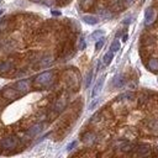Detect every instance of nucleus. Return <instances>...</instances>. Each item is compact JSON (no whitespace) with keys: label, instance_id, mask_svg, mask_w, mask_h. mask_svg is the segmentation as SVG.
I'll list each match as a JSON object with an SVG mask.
<instances>
[{"label":"nucleus","instance_id":"obj_28","mask_svg":"<svg viewBox=\"0 0 158 158\" xmlns=\"http://www.w3.org/2000/svg\"><path fill=\"white\" fill-rule=\"evenodd\" d=\"M77 144H78V142H77V141H73V142H70V143L67 146V151H72L73 148H75V147H77Z\"/></svg>","mask_w":158,"mask_h":158},{"label":"nucleus","instance_id":"obj_5","mask_svg":"<svg viewBox=\"0 0 158 158\" xmlns=\"http://www.w3.org/2000/svg\"><path fill=\"white\" fill-rule=\"evenodd\" d=\"M14 88H15L20 94H25V93H27L28 89H30V81H28L27 79H21V80H19V81H16V83L14 84Z\"/></svg>","mask_w":158,"mask_h":158},{"label":"nucleus","instance_id":"obj_34","mask_svg":"<svg viewBox=\"0 0 158 158\" xmlns=\"http://www.w3.org/2000/svg\"><path fill=\"white\" fill-rule=\"evenodd\" d=\"M2 12H4V10H0V15H2Z\"/></svg>","mask_w":158,"mask_h":158},{"label":"nucleus","instance_id":"obj_11","mask_svg":"<svg viewBox=\"0 0 158 158\" xmlns=\"http://www.w3.org/2000/svg\"><path fill=\"white\" fill-rule=\"evenodd\" d=\"M133 151H135L136 153H138L141 157H144V156H147V154L149 153V147H148V146H144V144H141V146L135 147Z\"/></svg>","mask_w":158,"mask_h":158},{"label":"nucleus","instance_id":"obj_17","mask_svg":"<svg viewBox=\"0 0 158 158\" xmlns=\"http://www.w3.org/2000/svg\"><path fill=\"white\" fill-rule=\"evenodd\" d=\"M98 14H99L100 16H102V17H106V19L111 17V11H110L109 9H106V7H100V9H98Z\"/></svg>","mask_w":158,"mask_h":158},{"label":"nucleus","instance_id":"obj_8","mask_svg":"<svg viewBox=\"0 0 158 158\" xmlns=\"http://www.w3.org/2000/svg\"><path fill=\"white\" fill-rule=\"evenodd\" d=\"M104 80H105V77H104V75H101V77L98 79V81L95 83V86H94V89H93V93H91V96H93V98L98 96V95H99V93L101 91V89H102V85H104Z\"/></svg>","mask_w":158,"mask_h":158},{"label":"nucleus","instance_id":"obj_33","mask_svg":"<svg viewBox=\"0 0 158 158\" xmlns=\"http://www.w3.org/2000/svg\"><path fill=\"white\" fill-rule=\"evenodd\" d=\"M126 40H127V35H123V37H122V41H123V42H125V41H126Z\"/></svg>","mask_w":158,"mask_h":158},{"label":"nucleus","instance_id":"obj_25","mask_svg":"<svg viewBox=\"0 0 158 158\" xmlns=\"http://www.w3.org/2000/svg\"><path fill=\"white\" fill-rule=\"evenodd\" d=\"M93 1H94V0H79V4H80V6H83V7H88V6H90V5L93 4Z\"/></svg>","mask_w":158,"mask_h":158},{"label":"nucleus","instance_id":"obj_29","mask_svg":"<svg viewBox=\"0 0 158 158\" xmlns=\"http://www.w3.org/2000/svg\"><path fill=\"white\" fill-rule=\"evenodd\" d=\"M99 101H100L99 99H95V100H93V101L90 102V105H89V110H93V109H94V107H95V106L99 104Z\"/></svg>","mask_w":158,"mask_h":158},{"label":"nucleus","instance_id":"obj_20","mask_svg":"<svg viewBox=\"0 0 158 158\" xmlns=\"http://www.w3.org/2000/svg\"><path fill=\"white\" fill-rule=\"evenodd\" d=\"M120 49V42H118V40H115L112 43H111V46H110V51L112 52V53H115V52H117Z\"/></svg>","mask_w":158,"mask_h":158},{"label":"nucleus","instance_id":"obj_18","mask_svg":"<svg viewBox=\"0 0 158 158\" xmlns=\"http://www.w3.org/2000/svg\"><path fill=\"white\" fill-rule=\"evenodd\" d=\"M112 58H114V53H112L111 51H109L107 53H105V56H104V58H102V62H104V64H105V65H109V64L111 63Z\"/></svg>","mask_w":158,"mask_h":158},{"label":"nucleus","instance_id":"obj_13","mask_svg":"<svg viewBox=\"0 0 158 158\" xmlns=\"http://www.w3.org/2000/svg\"><path fill=\"white\" fill-rule=\"evenodd\" d=\"M83 21L88 25H96L99 22V19L93 15H85V16H83Z\"/></svg>","mask_w":158,"mask_h":158},{"label":"nucleus","instance_id":"obj_15","mask_svg":"<svg viewBox=\"0 0 158 158\" xmlns=\"http://www.w3.org/2000/svg\"><path fill=\"white\" fill-rule=\"evenodd\" d=\"M95 138H96V136H95V133H93V132H86V133H84L83 137H81L83 142H86V143H91V142H94Z\"/></svg>","mask_w":158,"mask_h":158},{"label":"nucleus","instance_id":"obj_21","mask_svg":"<svg viewBox=\"0 0 158 158\" xmlns=\"http://www.w3.org/2000/svg\"><path fill=\"white\" fill-rule=\"evenodd\" d=\"M148 127L153 131H157L158 130V120L157 118H152L149 122H148Z\"/></svg>","mask_w":158,"mask_h":158},{"label":"nucleus","instance_id":"obj_32","mask_svg":"<svg viewBox=\"0 0 158 158\" xmlns=\"http://www.w3.org/2000/svg\"><path fill=\"white\" fill-rule=\"evenodd\" d=\"M70 0H58V2H60V4H68Z\"/></svg>","mask_w":158,"mask_h":158},{"label":"nucleus","instance_id":"obj_26","mask_svg":"<svg viewBox=\"0 0 158 158\" xmlns=\"http://www.w3.org/2000/svg\"><path fill=\"white\" fill-rule=\"evenodd\" d=\"M104 42H105V41H104V38H100V40H98V41H96V43H95V49H96V51L101 49V47L104 46Z\"/></svg>","mask_w":158,"mask_h":158},{"label":"nucleus","instance_id":"obj_14","mask_svg":"<svg viewBox=\"0 0 158 158\" xmlns=\"http://www.w3.org/2000/svg\"><path fill=\"white\" fill-rule=\"evenodd\" d=\"M65 107V101L64 100H57L56 102H54V105H53V111L54 112H60V111H63V109Z\"/></svg>","mask_w":158,"mask_h":158},{"label":"nucleus","instance_id":"obj_24","mask_svg":"<svg viewBox=\"0 0 158 158\" xmlns=\"http://www.w3.org/2000/svg\"><path fill=\"white\" fill-rule=\"evenodd\" d=\"M7 26H9V19H2V20H0V32L4 31Z\"/></svg>","mask_w":158,"mask_h":158},{"label":"nucleus","instance_id":"obj_10","mask_svg":"<svg viewBox=\"0 0 158 158\" xmlns=\"http://www.w3.org/2000/svg\"><path fill=\"white\" fill-rule=\"evenodd\" d=\"M125 83H126V79H125V77L122 74H118L112 79V85L115 88H121V86L125 85Z\"/></svg>","mask_w":158,"mask_h":158},{"label":"nucleus","instance_id":"obj_7","mask_svg":"<svg viewBox=\"0 0 158 158\" xmlns=\"http://www.w3.org/2000/svg\"><path fill=\"white\" fill-rule=\"evenodd\" d=\"M42 130H43V125H42V123H35V125H32V126L26 131V133H27L28 137H35V136L40 135V133L42 132Z\"/></svg>","mask_w":158,"mask_h":158},{"label":"nucleus","instance_id":"obj_4","mask_svg":"<svg viewBox=\"0 0 158 158\" xmlns=\"http://www.w3.org/2000/svg\"><path fill=\"white\" fill-rule=\"evenodd\" d=\"M157 17V11L154 7H147L144 11V25L149 26L156 21Z\"/></svg>","mask_w":158,"mask_h":158},{"label":"nucleus","instance_id":"obj_31","mask_svg":"<svg viewBox=\"0 0 158 158\" xmlns=\"http://www.w3.org/2000/svg\"><path fill=\"white\" fill-rule=\"evenodd\" d=\"M133 1H135V0H123V4L128 6V5H131V4L133 2Z\"/></svg>","mask_w":158,"mask_h":158},{"label":"nucleus","instance_id":"obj_2","mask_svg":"<svg viewBox=\"0 0 158 158\" xmlns=\"http://www.w3.org/2000/svg\"><path fill=\"white\" fill-rule=\"evenodd\" d=\"M19 138L14 135H9V136H5L0 139V149L1 151H12L17 147L19 144Z\"/></svg>","mask_w":158,"mask_h":158},{"label":"nucleus","instance_id":"obj_16","mask_svg":"<svg viewBox=\"0 0 158 158\" xmlns=\"http://www.w3.org/2000/svg\"><path fill=\"white\" fill-rule=\"evenodd\" d=\"M123 0H110V6L112 9H116V10H120L122 6H123Z\"/></svg>","mask_w":158,"mask_h":158},{"label":"nucleus","instance_id":"obj_12","mask_svg":"<svg viewBox=\"0 0 158 158\" xmlns=\"http://www.w3.org/2000/svg\"><path fill=\"white\" fill-rule=\"evenodd\" d=\"M147 68L152 72H158V58H151L147 62Z\"/></svg>","mask_w":158,"mask_h":158},{"label":"nucleus","instance_id":"obj_6","mask_svg":"<svg viewBox=\"0 0 158 158\" xmlns=\"http://www.w3.org/2000/svg\"><path fill=\"white\" fill-rule=\"evenodd\" d=\"M14 70V62L7 59V60H1L0 62V75L7 74Z\"/></svg>","mask_w":158,"mask_h":158},{"label":"nucleus","instance_id":"obj_19","mask_svg":"<svg viewBox=\"0 0 158 158\" xmlns=\"http://www.w3.org/2000/svg\"><path fill=\"white\" fill-rule=\"evenodd\" d=\"M91 80H93V70H89L85 75V81H84L85 88H89V85L91 84Z\"/></svg>","mask_w":158,"mask_h":158},{"label":"nucleus","instance_id":"obj_3","mask_svg":"<svg viewBox=\"0 0 158 158\" xmlns=\"http://www.w3.org/2000/svg\"><path fill=\"white\" fill-rule=\"evenodd\" d=\"M0 94H1L2 99L7 100V101H15V100H17V99L20 98V95H21L14 86H5V88L1 90Z\"/></svg>","mask_w":158,"mask_h":158},{"label":"nucleus","instance_id":"obj_30","mask_svg":"<svg viewBox=\"0 0 158 158\" xmlns=\"http://www.w3.org/2000/svg\"><path fill=\"white\" fill-rule=\"evenodd\" d=\"M52 15H53V16H60V11H58V10H52Z\"/></svg>","mask_w":158,"mask_h":158},{"label":"nucleus","instance_id":"obj_23","mask_svg":"<svg viewBox=\"0 0 158 158\" xmlns=\"http://www.w3.org/2000/svg\"><path fill=\"white\" fill-rule=\"evenodd\" d=\"M132 98H133V95L131 93H126V94H121L117 98V101H121V100H131Z\"/></svg>","mask_w":158,"mask_h":158},{"label":"nucleus","instance_id":"obj_22","mask_svg":"<svg viewBox=\"0 0 158 158\" xmlns=\"http://www.w3.org/2000/svg\"><path fill=\"white\" fill-rule=\"evenodd\" d=\"M102 36H104V31L102 30H98V31H95L93 35H91V38L93 40H100V38H102Z\"/></svg>","mask_w":158,"mask_h":158},{"label":"nucleus","instance_id":"obj_27","mask_svg":"<svg viewBox=\"0 0 158 158\" xmlns=\"http://www.w3.org/2000/svg\"><path fill=\"white\" fill-rule=\"evenodd\" d=\"M85 46H86V43H85V40H84V37H80V40H79V46H78V48L81 51V49H84L85 48Z\"/></svg>","mask_w":158,"mask_h":158},{"label":"nucleus","instance_id":"obj_9","mask_svg":"<svg viewBox=\"0 0 158 158\" xmlns=\"http://www.w3.org/2000/svg\"><path fill=\"white\" fill-rule=\"evenodd\" d=\"M52 62H53V57H52V56H49V54L43 56V57L38 60V67H42V68L48 67V65L52 64Z\"/></svg>","mask_w":158,"mask_h":158},{"label":"nucleus","instance_id":"obj_1","mask_svg":"<svg viewBox=\"0 0 158 158\" xmlns=\"http://www.w3.org/2000/svg\"><path fill=\"white\" fill-rule=\"evenodd\" d=\"M53 79H54V73L52 70H46V72L38 74L33 79V84L37 88H48L49 85H52Z\"/></svg>","mask_w":158,"mask_h":158}]
</instances>
